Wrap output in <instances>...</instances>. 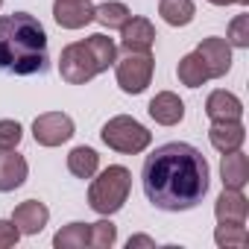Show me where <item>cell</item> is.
I'll use <instances>...</instances> for the list:
<instances>
[{"instance_id":"19","label":"cell","mask_w":249,"mask_h":249,"mask_svg":"<svg viewBox=\"0 0 249 249\" xmlns=\"http://www.w3.org/2000/svg\"><path fill=\"white\" fill-rule=\"evenodd\" d=\"M159 15L170 27H188L194 21V15H196V6H194V0H161Z\"/></svg>"},{"instance_id":"20","label":"cell","mask_w":249,"mask_h":249,"mask_svg":"<svg viewBox=\"0 0 249 249\" xmlns=\"http://www.w3.org/2000/svg\"><path fill=\"white\" fill-rule=\"evenodd\" d=\"M129 18H132L129 6H126V3H117V0H108V3L94 6V21H97L100 27H106V30H120Z\"/></svg>"},{"instance_id":"30","label":"cell","mask_w":249,"mask_h":249,"mask_svg":"<svg viewBox=\"0 0 249 249\" xmlns=\"http://www.w3.org/2000/svg\"><path fill=\"white\" fill-rule=\"evenodd\" d=\"M208 3H214V6H231V3H237V0H208Z\"/></svg>"},{"instance_id":"1","label":"cell","mask_w":249,"mask_h":249,"mask_svg":"<svg viewBox=\"0 0 249 249\" xmlns=\"http://www.w3.org/2000/svg\"><path fill=\"white\" fill-rule=\"evenodd\" d=\"M208 161L205 156L185 144L170 141L156 147L141 167V185L147 199L159 211H191L208 194Z\"/></svg>"},{"instance_id":"3","label":"cell","mask_w":249,"mask_h":249,"mask_svg":"<svg viewBox=\"0 0 249 249\" xmlns=\"http://www.w3.org/2000/svg\"><path fill=\"white\" fill-rule=\"evenodd\" d=\"M91 179L94 182L88 188V205L100 217H111L126 205L129 191H132V173L123 164H111L103 173H94Z\"/></svg>"},{"instance_id":"13","label":"cell","mask_w":249,"mask_h":249,"mask_svg":"<svg viewBox=\"0 0 249 249\" xmlns=\"http://www.w3.org/2000/svg\"><path fill=\"white\" fill-rule=\"evenodd\" d=\"M147 111H150V117L156 123H161V126H176V123H182V117H185V103L173 91H159L150 100Z\"/></svg>"},{"instance_id":"23","label":"cell","mask_w":249,"mask_h":249,"mask_svg":"<svg viewBox=\"0 0 249 249\" xmlns=\"http://www.w3.org/2000/svg\"><path fill=\"white\" fill-rule=\"evenodd\" d=\"M85 44L91 47V53H94V59H97L100 73H103V71H108V68L117 62V44H114L108 36L94 33V36H88V38H85Z\"/></svg>"},{"instance_id":"12","label":"cell","mask_w":249,"mask_h":249,"mask_svg":"<svg viewBox=\"0 0 249 249\" xmlns=\"http://www.w3.org/2000/svg\"><path fill=\"white\" fill-rule=\"evenodd\" d=\"M30 176V164L15 150H0V194H9L21 188Z\"/></svg>"},{"instance_id":"4","label":"cell","mask_w":249,"mask_h":249,"mask_svg":"<svg viewBox=\"0 0 249 249\" xmlns=\"http://www.w3.org/2000/svg\"><path fill=\"white\" fill-rule=\"evenodd\" d=\"M100 138L106 147H111L114 153H123V156H138L153 144V132L129 114H117V117L106 120L100 129Z\"/></svg>"},{"instance_id":"31","label":"cell","mask_w":249,"mask_h":249,"mask_svg":"<svg viewBox=\"0 0 249 249\" xmlns=\"http://www.w3.org/2000/svg\"><path fill=\"white\" fill-rule=\"evenodd\" d=\"M237 3H240V6H246V3H249V0H237Z\"/></svg>"},{"instance_id":"17","label":"cell","mask_w":249,"mask_h":249,"mask_svg":"<svg viewBox=\"0 0 249 249\" xmlns=\"http://www.w3.org/2000/svg\"><path fill=\"white\" fill-rule=\"evenodd\" d=\"M220 179H223V188H237V191H240V188L249 182V159H246L240 150L223 153Z\"/></svg>"},{"instance_id":"18","label":"cell","mask_w":249,"mask_h":249,"mask_svg":"<svg viewBox=\"0 0 249 249\" xmlns=\"http://www.w3.org/2000/svg\"><path fill=\"white\" fill-rule=\"evenodd\" d=\"M68 170H71V176H76V179H91V176L100 170V156H97V150H91V147H73V150L68 153Z\"/></svg>"},{"instance_id":"32","label":"cell","mask_w":249,"mask_h":249,"mask_svg":"<svg viewBox=\"0 0 249 249\" xmlns=\"http://www.w3.org/2000/svg\"><path fill=\"white\" fill-rule=\"evenodd\" d=\"M0 6H3V0H0Z\"/></svg>"},{"instance_id":"22","label":"cell","mask_w":249,"mask_h":249,"mask_svg":"<svg viewBox=\"0 0 249 249\" xmlns=\"http://www.w3.org/2000/svg\"><path fill=\"white\" fill-rule=\"evenodd\" d=\"M53 246L56 249H85V246H91V229H88V223H71V226H65L62 231H56Z\"/></svg>"},{"instance_id":"26","label":"cell","mask_w":249,"mask_h":249,"mask_svg":"<svg viewBox=\"0 0 249 249\" xmlns=\"http://www.w3.org/2000/svg\"><path fill=\"white\" fill-rule=\"evenodd\" d=\"M231 47H240L246 50L249 47V15H237L231 24H229V38H226Z\"/></svg>"},{"instance_id":"8","label":"cell","mask_w":249,"mask_h":249,"mask_svg":"<svg viewBox=\"0 0 249 249\" xmlns=\"http://www.w3.org/2000/svg\"><path fill=\"white\" fill-rule=\"evenodd\" d=\"M194 53L202 59V65H205V71H208V79H220V76H226L229 68H231V44H229L226 38H220V36L202 38Z\"/></svg>"},{"instance_id":"10","label":"cell","mask_w":249,"mask_h":249,"mask_svg":"<svg viewBox=\"0 0 249 249\" xmlns=\"http://www.w3.org/2000/svg\"><path fill=\"white\" fill-rule=\"evenodd\" d=\"M53 21L62 30H82L94 21V3L91 0H56Z\"/></svg>"},{"instance_id":"9","label":"cell","mask_w":249,"mask_h":249,"mask_svg":"<svg viewBox=\"0 0 249 249\" xmlns=\"http://www.w3.org/2000/svg\"><path fill=\"white\" fill-rule=\"evenodd\" d=\"M153 44H156V27L147 18L132 15L120 27V47L126 53H150Z\"/></svg>"},{"instance_id":"27","label":"cell","mask_w":249,"mask_h":249,"mask_svg":"<svg viewBox=\"0 0 249 249\" xmlns=\"http://www.w3.org/2000/svg\"><path fill=\"white\" fill-rule=\"evenodd\" d=\"M24 138V129L18 120H0V150H15Z\"/></svg>"},{"instance_id":"24","label":"cell","mask_w":249,"mask_h":249,"mask_svg":"<svg viewBox=\"0 0 249 249\" xmlns=\"http://www.w3.org/2000/svg\"><path fill=\"white\" fill-rule=\"evenodd\" d=\"M214 243L220 249H243L249 243V231L243 223H220L214 231Z\"/></svg>"},{"instance_id":"28","label":"cell","mask_w":249,"mask_h":249,"mask_svg":"<svg viewBox=\"0 0 249 249\" xmlns=\"http://www.w3.org/2000/svg\"><path fill=\"white\" fill-rule=\"evenodd\" d=\"M21 240V231L12 220H0V249H9Z\"/></svg>"},{"instance_id":"2","label":"cell","mask_w":249,"mask_h":249,"mask_svg":"<svg viewBox=\"0 0 249 249\" xmlns=\"http://www.w3.org/2000/svg\"><path fill=\"white\" fill-rule=\"evenodd\" d=\"M50 65L47 33L30 12L0 15V73L36 76Z\"/></svg>"},{"instance_id":"6","label":"cell","mask_w":249,"mask_h":249,"mask_svg":"<svg viewBox=\"0 0 249 249\" xmlns=\"http://www.w3.org/2000/svg\"><path fill=\"white\" fill-rule=\"evenodd\" d=\"M97 73H100L97 59H94V53H91V47H88L85 41H73V44H68V47L62 50V56H59V76H62L65 82H71V85H85V82H91Z\"/></svg>"},{"instance_id":"25","label":"cell","mask_w":249,"mask_h":249,"mask_svg":"<svg viewBox=\"0 0 249 249\" xmlns=\"http://www.w3.org/2000/svg\"><path fill=\"white\" fill-rule=\"evenodd\" d=\"M91 229V246L94 249H111L117 243V226L111 220H97V223H88Z\"/></svg>"},{"instance_id":"16","label":"cell","mask_w":249,"mask_h":249,"mask_svg":"<svg viewBox=\"0 0 249 249\" xmlns=\"http://www.w3.org/2000/svg\"><path fill=\"white\" fill-rule=\"evenodd\" d=\"M205 114H208L211 120H240V117H243V103H240L231 91L217 88V91H211L208 100H205Z\"/></svg>"},{"instance_id":"29","label":"cell","mask_w":249,"mask_h":249,"mask_svg":"<svg viewBox=\"0 0 249 249\" xmlns=\"http://www.w3.org/2000/svg\"><path fill=\"white\" fill-rule=\"evenodd\" d=\"M126 246H129V249H138V246L153 249V246H156V240H153V237H147V234H132V237L126 240Z\"/></svg>"},{"instance_id":"21","label":"cell","mask_w":249,"mask_h":249,"mask_svg":"<svg viewBox=\"0 0 249 249\" xmlns=\"http://www.w3.org/2000/svg\"><path fill=\"white\" fill-rule=\"evenodd\" d=\"M176 76H179V82L188 85V88H199V85L208 82V71H205V65H202V59H199L196 53H188V56L179 59Z\"/></svg>"},{"instance_id":"14","label":"cell","mask_w":249,"mask_h":249,"mask_svg":"<svg viewBox=\"0 0 249 249\" xmlns=\"http://www.w3.org/2000/svg\"><path fill=\"white\" fill-rule=\"evenodd\" d=\"M50 220V208L38 199H27L12 211V223L18 226L21 234H38Z\"/></svg>"},{"instance_id":"7","label":"cell","mask_w":249,"mask_h":249,"mask_svg":"<svg viewBox=\"0 0 249 249\" xmlns=\"http://www.w3.org/2000/svg\"><path fill=\"white\" fill-rule=\"evenodd\" d=\"M73 132H76L73 117L65 111H44L33 123V138L41 147H62L73 138Z\"/></svg>"},{"instance_id":"11","label":"cell","mask_w":249,"mask_h":249,"mask_svg":"<svg viewBox=\"0 0 249 249\" xmlns=\"http://www.w3.org/2000/svg\"><path fill=\"white\" fill-rule=\"evenodd\" d=\"M208 141L217 153H231L240 150L246 141V129L240 120H211V129H208Z\"/></svg>"},{"instance_id":"5","label":"cell","mask_w":249,"mask_h":249,"mask_svg":"<svg viewBox=\"0 0 249 249\" xmlns=\"http://www.w3.org/2000/svg\"><path fill=\"white\" fill-rule=\"evenodd\" d=\"M156 59L153 53H126L114 62V76L123 94H144L153 82Z\"/></svg>"},{"instance_id":"15","label":"cell","mask_w":249,"mask_h":249,"mask_svg":"<svg viewBox=\"0 0 249 249\" xmlns=\"http://www.w3.org/2000/svg\"><path fill=\"white\" fill-rule=\"evenodd\" d=\"M249 202L237 188H223V194L214 202V217L217 223H246Z\"/></svg>"}]
</instances>
